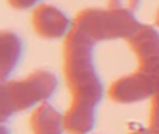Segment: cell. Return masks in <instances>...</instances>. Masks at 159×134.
Wrapping results in <instances>:
<instances>
[{"instance_id":"obj_11","label":"cell","mask_w":159,"mask_h":134,"mask_svg":"<svg viewBox=\"0 0 159 134\" xmlns=\"http://www.w3.org/2000/svg\"><path fill=\"white\" fill-rule=\"evenodd\" d=\"M42 0H7L8 6L14 8V10H30V8H35L36 6L41 4Z\"/></svg>"},{"instance_id":"obj_3","label":"cell","mask_w":159,"mask_h":134,"mask_svg":"<svg viewBox=\"0 0 159 134\" xmlns=\"http://www.w3.org/2000/svg\"><path fill=\"white\" fill-rule=\"evenodd\" d=\"M141 22L134 13L115 8L89 7L78 11L73 20V27L92 39L95 44L116 39H129Z\"/></svg>"},{"instance_id":"obj_1","label":"cell","mask_w":159,"mask_h":134,"mask_svg":"<svg viewBox=\"0 0 159 134\" xmlns=\"http://www.w3.org/2000/svg\"><path fill=\"white\" fill-rule=\"evenodd\" d=\"M96 44L73 27L63 44V74L71 102L63 115L69 134H89L96 123V109L103 98V84L93 62Z\"/></svg>"},{"instance_id":"obj_2","label":"cell","mask_w":159,"mask_h":134,"mask_svg":"<svg viewBox=\"0 0 159 134\" xmlns=\"http://www.w3.org/2000/svg\"><path fill=\"white\" fill-rule=\"evenodd\" d=\"M57 77L46 68H38L25 78L2 81L0 118L4 123L8 118L46 104L57 90Z\"/></svg>"},{"instance_id":"obj_13","label":"cell","mask_w":159,"mask_h":134,"mask_svg":"<svg viewBox=\"0 0 159 134\" xmlns=\"http://www.w3.org/2000/svg\"><path fill=\"white\" fill-rule=\"evenodd\" d=\"M154 21H155V25L159 28V8L157 10V13H155V17H154Z\"/></svg>"},{"instance_id":"obj_4","label":"cell","mask_w":159,"mask_h":134,"mask_svg":"<svg viewBox=\"0 0 159 134\" xmlns=\"http://www.w3.org/2000/svg\"><path fill=\"white\" fill-rule=\"evenodd\" d=\"M159 81V68L143 70L119 77L110 84L107 95L115 104L130 105L151 99Z\"/></svg>"},{"instance_id":"obj_7","label":"cell","mask_w":159,"mask_h":134,"mask_svg":"<svg viewBox=\"0 0 159 134\" xmlns=\"http://www.w3.org/2000/svg\"><path fill=\"white\" fill-rule=\"evenodd\" d=\"M24 52V44L20 35L14 31H3L0 35V77L2 81L8 80L20 64Z\"/></svg>"},{"instance_id":"obj_5","label":"cell","mask_w":159,"mask_h":134,"mask_svg":"<svg viewBox=\"0 0 159 134\" xmlns=\"http://www.w3.org/2000/svg\"><path fill=\"white\" fill-rule=\"evenodd\" d=\"M31 25L39 38L55 41L69 35L73 30V20H70V17L56 6L41 3L34 8Z\"/></svg>"},{"instance_id":"obj_6","label":"cell","mask_w":159,"mask_h":134,"mask_svg":"<svg viewBox=\"0 0 159 134\" xmlns=\"http://www.w3.org/2000/svg\"><path fill=\"white\" fill-rule=\"evenodd\" d=\"M129 46L137 58L138 68H159V31L152 25L141 24L127 39Z\"/></svg>"},{"instance_id":"obj_9","label":"cell","mask_w":159,"mask_h":134,"mask_svg":"<svg viewBox=\"0 0 159 134\" xmlns=\"http://www.w3.org/2000/svg\"><path fill=\"white\" fill-rule=\"evenodd\" d=\"M148 129L154 134H159V81L154 95L151 98V108H149V124Z\"/></svg>"},{"instance_id":"obj_8","label":"cell","mask_w":159,"mask_h":134,"mask_svg":"<svg viewBox=\"0 0 159 134\" xmlns=\"http://www.w3.org/2000/svg\"><path fill=\"white\" fill-rule=\"evenodd\" d=\"M32 134H63V115L50 104H42L35 108L30 118Z\"/></svg>"},{"instance_id":"obj_10","label":"cell","mask_w":159,"mask_h":134,"mask_svg":"<svg viewBox=\"0 0 159 134\" xmlns=\"http://www.w3.org/2000/svg\"><path fill=\"white\" fill-rule=\"evenodd\" d=\"M141 6V0H107V7L134 13Z\"/></svg>"},{"instance_id":"obj_12","label":"cell","mask_w":159,"mask_h":134,"mask_svg":"<svg viewBox=\"0 0 159 134\" xmlns=\"http://www.w3.org/2000/svg\"><path fill=\"white\" fill-rule=\"evenodd\" d=\"M127 134H154V133L149 129H137V130H133V132H130Z\"/></svg>"}]
</instances>
